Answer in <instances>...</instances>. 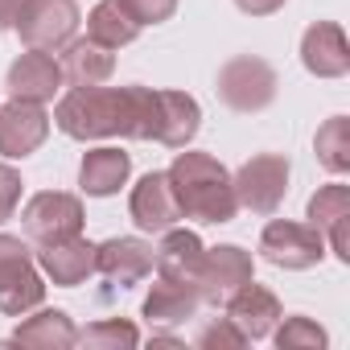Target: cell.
<instances>
[{
  "label": "cell",
  "instance_id": "1",
  "mask_svg": "<svg viewBox=\"0 0 350 350\" xmlns=\"http://www.w3.org/2000/svg\"><path fill=\"white\" fill-rule=\"evenodd\" d=\"M157 120V91L148 87H75L58 99L54 124L75 140H103V136H132L152 140Z\"/></svg>",
  "mask_w": 350,
  "mask_h": 350
},
{
  "label": "cell",
  "instance_id": "2",
  "mask_svg": "<svg viewBox=\"0 0 350 350\" xmlns=\"http://www.w3.org/2000/svg\"><path fill=\"white\" fill-rule=\"evenodd\" d=\"M169 186L182 206V219L198 223H231L239 211L231 173L211 157V152H178L169 165Z\"/></svg>",
  "mask_w": 350,
  "mask_h": 350
},
{
  "label": "cell",
  "instance_id": "3",
  "mask_svg": "<svg viewBox=\"0 0 350 350\" xmlns=\"http://www.w3.org/2000/svg\"><path fill=\"white\" fill-rule=\"evenodd\" d=\"M42 301H46V284L33 268L29 247L13 235H0V309L13 317H25Z\"/></svg>",
  "mask_w": 350,
  "mask_h": 350
},
{
  "label": "cell",
  "instance_id": "4",
  "mask_svg": "<svg viewBox=\"0 0 350 350\" xmlns=\"http://www.w3.org/2000/svg\"><path fill=\"white\" fill-rule=\"evenodd\" d=\"M13 29L21 33V42L29 50L54 54V50H62L75 38V29H79V5H75V0H25Z\"/></svg>",
  "mask_w": 350,
  "mask_h": 350
},
{
  "label": "cell",
  "instance_id": "5",
  "mask_svg": "<svg viewBox=\"0 0 350 350\" xmlns=\"http://www.w3.org/2000/svg\"><path fill=\"white\" fill-rule=\"evenodd\" d=\"M219 99L231 107V111H264L272 99H276V70L264 62V58H231L223 70H219Z\"/></svg>",
  "mask_w": 350,
  "mask_h": 350
},
{
  "label": "cell",
  "instance_id": "6",
  "mask_svg": "<svg viewBox=\"0 0 350 350\" xmlns=\"http://www.w3.org/2000/svg\"><path fill=\"white\" fill-rule=\"evenodd\" d=\"M231 186H235L239 206H247L256 215H272L284 202V190H288V161L276 157V152H260L247 165H239Z\"/></svg>",
  "mask_w": 350,
  "mask_h": 350
},
{
  "label": "cell",
  "instance_id": "7",
  "mask_svg": "<svg viewBox=\"0 0 350 350\" xmlns=\"http://www.w3.org/2000/svg\"><path fill=\"white\" fill-rule=\"evenodd\" d=\"M260 256L276 268H313L321 264L325 256V239L317 227H305V223H288V219H276L264 227L260 235Z\"/></svg>",
  "mask_w": 350,
  "mask_h": 350
},
{
  "label": "cell",
  "instance_id": "8",
  "mask_svg": "<svg viewBox=\"0 0 350 350\" xmlns=\"http://www.w3.org/2000/svg\"><path fill=\"white\" fill-rule=\"evenodd\" d=\"M21 223H25V235L33 243H58V239H70L83 231V202L75 194L46 190V194L29 198Z\"/></svg>",
  "mask_w": 350,
  "mask_h": 350
},
{
  "label": "cell",
  "instance_id": "9",
  "mask_svg": "<svg viewBox=\"0 0 350 350\" xmlns=\"http://www.w3.org/2000/svg\"><path fill=\"white\" fill-rule=\"evenodd\" d=\"M247 280H252V256H247L243 247H231V243L206 252L202 264H198V276H194L202 301H215V305H219V301L227 305V297L239 293Z\"/></svg>",
  "mask_w": 350,
  "mask_h": 350
},
{
  "label": "cell",
  "instance_id": "10",
  "mask_svg": "<svg viewBox=\"0 0 350 350\" xmlns=\"http://www.w3.org/2000/svg\"><path fill=\"white\" fill-rule=\"evenodd\" d=\"M46 136L50 116L42 111V103L13 99L9 107H0V157H29L33 148H42Z\"/></svg>",
  "mask_w": 350,
  "mask_h": 350
},
{
  "label": "cell",
  "instance_id": "11",
  "mask_svg": "<svg viewBox=\"0 0 350 350\" xmlns=\"http://www.w3.org/2000/svg\"><path fill=\"white\" fill-rule=\"evenodd\" d=\"M128 211H132V223L140 231H169L182 219V206H178L173 186H169V173H148V178H140V186L128 198Z\"/></svg>",
  "mask_w": 350,
  "mask_h": 350
},
{
  "label": "cell",
  "instance_id": "12",
  "mask_svg": "<svg viewBox=\"0 0 350 350\" xmlns=\"http://www.w3.org/2000/svg\"><path fill=\"white\" fill-rule=\"evenodd\" d=\"M301 62L309 75L317 79H342L350 70V46H346V33L334 25V21H317L305 29L301 38Z\"/></svg>",
  "mask_w": 350,
  "mask_h": 350
},
{
  "label": "cell",
  "instance_id": "13",
  "mask_svg": "<svg viewBox=\"0 0 350 350\" xmlns=\"http://www.w3.org/2000/svg\"><path fill=\"white\" fill-rule=\"evenodd\" d=\"M62 83H66L62 66L46 50H29L9 66V91L13 99H25V103H50L62 91Z\"/></svg>",
  "mask_w": 350,
  "mask_h": 350
},
{
  "label": "cell",
  "instance_id": "14",
  "mask_svg": "<svg viewBox=\"0 0 350 350\" xmlns=\"http://www.w3.org/2000/svg\"><path fill=\"white\" fill-rule=\"evenodd\" d=\"M227 321L243 334V338H268L280 321V301L264 288V284H243L239 293L227 297Z\"/></svg>",
  "mask_w": 350,
  "mask_h": 350
},
{
  "label": "cell",
  "instance_id": "15",
  "mask_svg": "<svg viewBox=\"0 0 350 350\" xmlns=\"http://www.w3.org/2000/svg\"><path fill=\"white\" fill-rule=\"evenodd\" d=\"M309 227H317L321 239H329L338 260H350V186H321L309 198Z\"/></svg>",
  "mask_w": 350,
  "mask_h": 350
},
{
  "label": "cell",
  "instance_id": "16",
  "mask_svg": "<svg viewBox=\"0 0 350 350\" xmlns=\"http://www.w3.org/2000/svg\"><path fill=\"white\" fill-rule=\"evenodd\" d=\"M198 103L186 91H157V120H152V140L165 148H186L198 132Z\"/></svg>",
  "mask_w": 350,
  "mask_h": 350
},
{
  "label": "cell",
  "instance_id": "17",
  "mask_svg": "<svg viewBox=\"0 0 350 350\" xmlns=\"http://www.w3.org/2000/svg\"><path fill=\"white\" fill-rule=\"evenodd\" d=\"M38 264L42 272L54 280V284H83L91 272H95V243H87L83 235H70V239H58V243H42L38 252Z\"/></svg>",
  "mask_w": 350,
  "mask_h": 350
},
{
  "label": "cell",
  "instance_id": "18",
  "mask_svg": "<svg viewBox=\"0 0 350 350\" xmlns=\"http://www.w3.org/2000/svg\"><path fill=\"white\" fill-rule=\"evenodd\" d=\"M95 272H103L107 280L128 288L152 272V247L144 239H107L95 247Z\"/></svg>",
  "mask_w": 350,
  "mask_h": 350
},
{
  "label": "cell",
  "instance_id": "19",
  "mask_svg": "<svg viewBox=\"0 0 350 350\" xmlns=\"http://www.w3.org/2000/svg\"><path fill=\"white\" fill-rule=\"evenodd\" d=\"M202 305V293L194 280H173V276H161L152 284V293L144 297V317L152 325H182L198 313Z\"/></svg>",
  "mask_w": 350,
  "mask_h": 350
},
{
  "label": "cell",
  "instance_id": "20",
  "mask_svg": "<svg viewBox=\"0 0 350 350\" xmlns=\"http://www.w3.org/2000/svg\"><path fill=\"white\" fill-rule=\"evenodd\" d=\"M62 50H66V54H62V79H66L70 87H99V83H107L111 70H116V54H111L107 46L91 42V38L66 42Z\"/></svg>",
  "mask_w": 350,
  "mask_h": 350
},
{
  "label": "cell",
  "instance_id": "21",
  "mask_svg": "<svg viewBox=\"0 0 350 350\" xmlns=\"http://www.w3.org/2000/svg\"><path fill=\"white\" fill-rule=\"evenodd\" d=\"M165 239H161V247L152 252V264H157V272L161 276H173V280H194L198 276V264H202V256H206V247H202V239L194 235V231H161Z\"/></svg>",
  "mask_w": 350,
  "mask_h": 350
},
{
  "label": "cell",
  "instance_id": "22",
  "mask_svg": "<svg viewBox=\"0 0 350 350\" xmlns=\"http://www.w3.org/2000/svg\"><path fill=\"white\" fill-rule=\"evenodd\" d=\"M128 173H132L128 152H120V148H91V152L83 157L79 182H83V190H87L91 198H107V194H116V190L128 182Z\"/></svg>",
  "mask_w": 350,
  "mask_h": 350
},
{
  "label": "cell",
  "instance_id": "23",
  "mask_svg": "<svg viewBox=\"0 0 350 350\" xmlns=\"http://www.w3.org/2000/svg\"><path fill=\"white\" fill-rule=\"evenodd\" d=\"M75 338H79V329L70 325V317L62 309H42L38 317L21 321L13 334L17 346H33V350H66V346H75Z\"/></svg>",
  "mask_w": 350,
  "mask_h": 350
},
{
  "label": "cell",
  "instance_id": "24",
  "mask_svg": "<svg viewBox=\"0 0 350 350\" xmlns=\"http://www.w3.org/2000/svg\"><path fill=\"white\" fill-rule=\"evenodd\" d=\"M136 33H140V25L128 17V9L120 0H99L91 9V17H87V38L107 46V50H120V46L136 42Z\"/></svg>",
  "mask_w": 350,
  "mask_h": 350
},
{
  "label": "cell",
  "instance_id": "25",
  "mask_svg": "<svg viewBox=\"0 0 350 350\" xmlns=\"http://www.w3.org/2000/svg\"><path fill=\"white\" fill-rule=\"evenodd\" d=\"M317 161L329 169V173H346L350 169V120L346 116H334L317 128Z\"/></svg>",
  "mask_w": 350,
  "mask_h": 350
},
{
  "label": "cell",
  "instance_id": "26",
  "mask_svg": "<svg viewBox=\"0 0 350 350\" xmlns=\"http://www.w3.org/2000/svg\"><path fill=\"white\" fill-rule=\"evenodd\" d=\"M75 342L95 346V350H132V346L140 342V334H136V325H128V321H120V317H107V321L87 325Z\"/></svg>",
  "mask_w": 350,
  "mask_h": 350
},
{
  "label": "cell",
  "instance_id": "27",
  "mask_svg": "<svg viewBox=\"0 0 350 350\" xmlns=\"http://www.w3.org/2000/svg\"><path fill=\"white\" fill-rule=\"evenodd\" d=\"M276 346L280 350H321L325 346V329L309 317H288L276 329Z\"/></svg>",
  "mask_w": 350,
  "mask_h": 350
},
{
  "label": "cell",
  "instance_id": "28",
  "mask_svg": "<svg viewBox=\"0 0 350 350\" xmlns=\"http://www.w3.org/2000/svg\"><path fill=\"white\" fill-rule=\"evenodd\" d=\"M120 5L128 9V17L144 29V25H161L173 17V9H178V0H120Z\"/></svg>",
  "mask_w": 350,
  "mask_h": 350
},
{
  "label": "cell",
  "instance_id": "29",
  "mask_svg": "<svg viewBox=\"0 0 350 350\" xmlns=\"http://www.w3.org/2000/svg\"><path fill=\"white\" fill-rule=\"evenodd\" d=\"M17 202H21V173L9 169V165H0V223L13 219Z\"/></svg>",
  "mask_w": 350,
  "mask_h": 350
},
{
  "label": "cell",
  "instance_id": "30",
  "mask_svg": "<svg viewBox=\"0 0 350 350\" xmlns=\"http://www.w3.org/2000/svg\"><path fill=\"white\" fill-rule=\"evenodd\" d=\"M243 342H247V338H243L227 317H223L219 325H211V329L198 334V346H206V350H215V346H243Z\"/></svg>",
  "mask_w": 350,
  "mask_h": 350
},
{
  "label": "cell",
  "instance_id": "31",
  "mask_svg": "<svg viewBox=\"0 0 350 350\" xmlns=\"http://www.w3.org/2000/svg\"><path fill=\"white\" fill-rule=\"evenodd\" d=\"M235 5L243 9V13H252V17H268V13H276L284 0H235Z\"/></svg>",
  "mask_w": 350,
  "mask_h": 350
},
{
  "label": "cell",
  "instance_id": "32",
  "mask_svg": "<svg viewBox=\"0 0 350 350\" xmlns=\"http://www.w3.org/2000/svg\"><path fill=\"white\" fill-rule=\"evenodd\" d=\"M21 5H25V0H0V29H13L17 25Z\"/></svg>",
  "mask_w": 350,
  "mask_h": 350
}]
</instances>
